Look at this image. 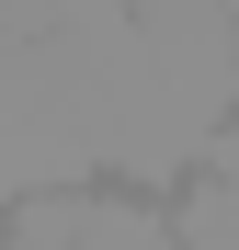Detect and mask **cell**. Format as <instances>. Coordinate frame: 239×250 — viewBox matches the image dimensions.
<instances>
[{
	"label": "cell",
	"mask_w": 239,
	"mask_h": 250,
	"mask_svg": "<svg viewBox=\"0 0 239 250\" xmlns=\"http://www.w3.org/2000/svg\"><path fill=\"white\" fill-rule=\"evenodd\" d=\"M171 228H182V250H239V182H217L205 159L182 171V205H171Z\"/></svg>",
	"instance_id": "cell-2"
},
{
	"label": "cell",
	"mask_w": 239,
	"mask_h": 250,
	"mask_svg": "<svg viewBox=\"0 0 239 250\" xmlns=\"http://www.w3.org/2000/svg\"><path fill=\"white\" fill-rule=\"evenodd\" d=\"M68 250H182V228H171V205H159L148 182H91Z\"/></svg>",
	"instance_id": "cell-1"
},
{
	"label": "cell",
	"mask_w": 239,
	"mask_h": 250,
	"mask_svg": "<svg viewBox=\"0 0 239 250\" xmlns=\"http://www.w3.org/2000/svg\"><path fill=\"white\" fill-rule=\"evenodd\" d=\"M57 23H68V0H0V46H34Z\"/></svg>",
	"instance_id": "cell-3"
}]
</instances>
